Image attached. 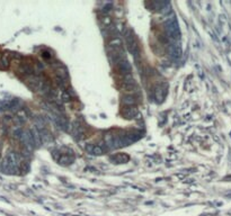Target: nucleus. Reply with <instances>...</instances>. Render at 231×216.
<instances>
[{
  "mask_svg": "<svg viewBox=\"0 0 231 216\" xmlns=\"http://www.w3.org/2000/svg\"><path fill=\"white\" fill-rule=\"evenodd\" d=\"M122 104L124 106H134L137 104V98L133 95H125L122 98Z\"/></svg>",
  "mask_w": 231,
  "mask_h": 216,
  "instance_id": "nucleus-20",
  "label": "nucleus"
},
{
  "mask_svg": "<svg viewBox=\"0 0 231 216\" xmlns=\"http://www.w3.org/2000/svg\"><path fill=\"white\" fill-rule=\"evenodd\" d=\"M19 71V73L23 75H25V77H30V75H32L34 73V69L32 65H30L28 63H23L20 67H19L18 69Z\"/></svg>",
  "mask_w": 231,
  "mask_h": 216,
  "instance_id": "nucleus-13",
  "label": "nucleus"
},
{
  "mask_svg": "<svg viewBox=\"0 0 231 216\" xmlns=\"http://www.w3.org/2000/svg\"><path fill=\"white\" fill-rule=\"evenodd\" d=\"M18 138H19V141L23 143V145L25 146L26 149L33 150L34 148H35L34 142H33V138H32V134H30V130H26V131L22 130L20 134L18 135Z\"/></svg>",
  "mask_w": 231,
  "mask_h": 216,
  "instance_id": "nucleus-4",
  "label": "nucleus"
},
{
  "mask_svg": "<svg viewBox=\"0 0 231 216\" xmlns=\"http://www.w3.org/2000/svg\"><path fill=\"white\" fill-rule=\"evenodd\" d=\"M116 70L119 73L123 75H130L131 73V70H132V67H131V64L129 61L126 60H123V61H121L119 63L116 64Z\"/></svg>",
  "mask_w": 231,
  "mask_h": 216,
  "instance_id": "nucleus-8",
  "label": "nucleus"
},
{
  "mask_svg": "<svg viewBox=\"0 0 231 216\" xmlns=\"http://www.w3.org/2000/svg\"><path fill=\"white\" fill-rule=\"evenodd\" d=\"M86 150L87 152L90 153L91 155H101V154H104V150L101 149V146L96 145V144H88Z\"/></svg>",
  "mask_w": 231,
  "mask_h": 216,
  "instance_id": "nucleus-12",
  "label": "nucleus"
},
{
  "mask_svg": "<svg viewBox=\"0 0 231 216\" xmlns=\"http://www.w3.org/2000/svg\"><path fill=\"white\" fill-rule=\"evenodd\" d=\"M30 134H32V138H33V142H34V145H35V148L41 146L42 141H41V136H40V132H38L35 127L30 128Z\"/></svg>",
  "mask_w": 231,
  "mask_h": 216,
  "instance_id": "nucleus-16",
  "label": "nucleus"
},
{
  "mask_svg": "<svg viewBox=\"0 0 231 216\" xmlns=\"http://www.w3.org/2000/svg\"><path fill=\"white\" fill-rule=\"evenodd\" d=\"M122 40L119 37H113L111 41L108 42V50H115V49H122Z\"/></svg>",
  "mask_w": 231,
  "mask_h": 216,
  "instance_id": "nucleus-17",
  "label": "nucleus"
},
{
  "mask_svg": "<svg viewBox=\"0 0 231 216\" xmlns=\"http://www.w3.org/2000/svg\"><path fill=\"white\" fill-rule=\"evenodd\" d=\"M168 51L169 54L172 59H179L182 55V50L177 43H172V44H168Z\"/></svg>",
  "mask_w": 231,
  "mask_h": 216,
  "instance_id": "nucleus-10",
  "label": "nucleus"
},
{
  "mask_svg": "<svg viewBox=\"0 0 231 216\" xmlns=\"http://www.w3.org/2000/svg\"><path fill=\"white\" fill-rule=\"evenodd\" d=\"M40 132V136H41V141H43V143H48V142L52 140V135L50 134V132H48L46 128L44 130H41L38 131Z\"/></svg>",
  "mask_w": 231,
  "mask_h": 216,
  "instance_id": "nucleus-22",
  "label": "nucleus"
},
{
  "mask_svg": "<svg viewBox=\"0 0 231 216\" xmlns=\"http://www.w3.org/2000/svg\"><path fill=\"white\" fill-rule=\"evenodd\" d=\"M153 93H155V98L157 99V101H162V99H164L165 96H166V90H165L162 87L158 86L155 88Z\"/></svg>",
  "mask_w": 231,
  "mask_h": 216,
  "instance_id": "nucleus-19",
  "label": "nucleus"
},
{
  "mask_svg": "<svg viewBox=\"0 0 231 216\" xmlns=\"http://www.w3.org/2000/svg\"><path fill=\"white\" fill-rule=\"evenodd\" d=\"M125 38H126V45H127V49L131 52V54L134 56L135 60L139 59L140 56V47H139V43L135 38L134 34L132 30H127L125 33Z\"/></svg>",
  "mask_w": 231,
  "mask_h": 216,
  "instance_id": "nucleus-2",
  "label": "nucleus"
},
{
  "mask_svg": "<svg viewBox=\"0 0 231 216\" xmlns=\"http://www.w3.org/2000/svg\"><path fill=\"white\" fill-rule=\"evenodd\" d=\"M6 160L8 161V163H9V165L14 171L18 170L19 163H20V158H19L17 153L14 152V151H9L7 153V155H6Z\"/></svg>",
  "mask_w": 231,
  "mask_h": 216,
  "instance_id": "nucleus-5",
  "label": "nucleus"
},
{
  "mask_svg": "<svg viewBox=\"0 0 231 216\" xmlns=\"http://www.w3.org/2000/svg\"><path fill=\"white\" fill-rule=\"evenodd\" d=\"M121 113L125 119H133L138 115V108L135 106H125Z\"/></svg>",
  "mask_w": 231,
  "mask_h": 216,
  "instance_id": "nucleus-9",
  "label": "nucleus"
},
{
  "mask_svg": "<svg viewBox=\"0 0 231 216\" xmlns=\"http://www.w3.org/2000/svg\"><path fill=\"white\" fill-rule=\"evenodd\" d=\"M99 20H101V24L105 27V28H109V27H112V25H113V19L111 18L109 16H107V15L101 16V18H99Z\"/></svg>",
  "mask_w": 231,
  "mask_h": 216,
  "instance_id": "nucleus-23",
  "label": "nucleus"
},
{
  "mask_svg": "<svg viewBox=\"0 0 231 216\" xmlns=\"http://www.w3.org/2000/svg\"><path fill=\"white\" fill-rule=\"evenodd\" d=\"M56 160L59 161V163L61 165H69L73 162L75 160V157H73V154H67V153H64V154H61L60 153V157L56 159Z\"/></svg>",
  "mask_w": 231,
  "mask_h": 216,
  "instance_id": "nucleus-11",
  "label": "nucleus"
},
{
  "mask_svg": "<svg viewBox=\"0 0 231 216\" xmlns=\"http://www.w3.org/2000/svg\"><path fill=\"white\" fill-rule=\"evenodd\" d=\"M55 73H56V78L62 79V80H67L68 79V71L63 65H59L55 69Z\"/></svg>",
  "mask_w": 231,
  "mask_h": 216,
  "instance_id": "nucleus-21",
  "label": "nucleus"
},
{
  "mask_svg": "<svg viewBox=\"0 0 231 216\" xmlns=\"http://www.w3.org/2000/svg\"><path fill=\"white\" fill-rule=\"evenodd\" d=\"M122 89L123 91L127 93V95H133L134 92L138 91V85H137V82H131V83H123V86H122Z\"/></svg>",
  "mask_w": 231,
  "mask_h": 216,
  "instance_id": "nucleus-14",
  "label": "nucleus"
},
{
  "mask_svg": "<svg viewBox=\"0 0 231 216\" xmlns=\"http://www.w3.org/2000/svg\"><path fill=\"white\" fill-rule=\"evenodd\" d=\"M165 30H166V36L168 37L172 43H177L180 38V30H179L178 23L175 16H172L170 18H168L165 24Z\"/></svg>",
  "mask_w": 231,
  "mask_h": 216,
  "instance_id": "nucleus-1",
  "label": "nucleus"
},
{
  "mask_svg": "<svg viewBox=\"0 0 231 216\" xmlns=\"http://www.w3.org/2000/svg\"><path fill=\"white\" fill-rule=\"evenodd\" d=\"M113 159H114V161L117 162V163H124V162H126V161L129 160V157H127V155H124V154H116Z\"/></svg>",
  "mask_w": 231,
  "mask_h": 216,
  "instance_id": "nucleus-24",
  "label": "nucleus"
},
{
  "mask_svg": "<svg viewBox=\"0 0 231 216\" xmlns=\"http://www.w3.org/2000/svg\"><path fill=\"white\" fill-rule=\"evenodd\" d=\"M104 141L106 148H108L109 150H115V148H114V133H112V132L106 133L104 136Z\"/></svg>",
  "mask_w": 231,
  "mask_h": 216,
  "instance_id": "nucleus-15",
  "label": "nucleus"
},
{
  "mask_svg": "<svg viewBox=\"0 0 231 216\" xmlns=\"http://www.w3.org/2000/svg\"><path fill=\"white\" fill-rule=\"evenodd\" d=\"M70 131H71L72 136H73L76 140H80V138H82V136H84V134H85V128H84V126L79 123L78 120H76V122H73V123L71 124Z\"/></svg>",
  "mask_w": 231,
  "mask_h": 216,
  "instance_id": "nucleus-6",
  "label": "nucleus"
},
{
  "mask_svg": "<svg viewBox=\"0 0 231 216\" xmlns=\"http://www.w3.org/2000/svg\"><path fill=\"white\" fill-rule=\"evenodd\" d=\"M26 81H27V85L30 86V88H32V89L35 90V91H38V89H40V87H41L43 80H42L38 75H30V77H27Z\"/></svg>",
  "mask_w": 231,
  "mask_h": 216,
  "instance_id": "nucleus-7",
  "label": "nucleus"
},
{
  "mask_svg": "<svg viewBox=\"0 0 231 216\" xmlns=\"http://www.w3.org/2000/svg\"><path fill=\"white\" fill-rule=\"evenodd\" d=\"M108 56H109V61L112 64H117L121 61L125 60V51L122 49H115V50H108Z\"/></svg>",
  "mask_w": 231,
  "mask_h": 216,
  "instance_id": "nucleus-3",
  "label": "nucleus"
},
{
  "mask_svg": "<svg viewBox=\"0 0 231 216\" xmlns=\"http://www.w3.org/2000/svg\"><path fill=\"white\" fill-rule=\"evenodd\" d=\"M10 64V55L8 53H1L0 54V68L7 69Z\"/></svg>",
  "mask_w": 231,
  "mask_h": 216,
  "instance_id": "nucleus-18",
  "label": "nucleus"
},
{
  "mask_svg": "<svg viewBox=\"0 0 231 216\" xmlns=\"http://www.w3.org/2000/svg\"><path fill=\"white\" fill-rule=\"evenodd\" d=\"M42 57H43V59L48 60V59L52 57V54L48 52V51H44V52H42Z\"/></svg>",
  "mask_w": 231,
  "mask_h": 216,
  "instance_id": "nucleus-25",
  "label": "nucleus"
}]
</instances>
